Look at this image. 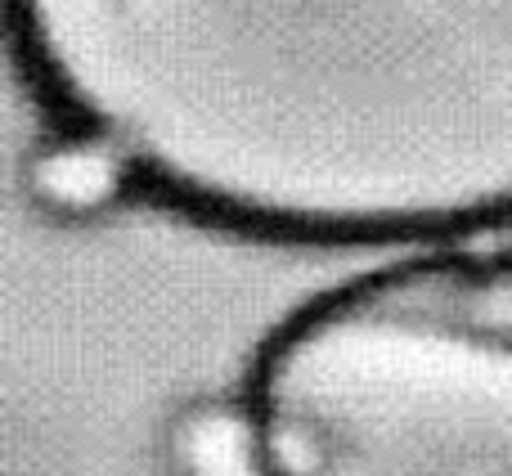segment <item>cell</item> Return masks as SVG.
<instances>
[{
	"instance_id": "3",
	"label": "cell",
	"mask_w": 512,
	"mask_h": 476,
	"mask_svg": "<svg viewBox=\"0 0 512 476\" xmlns=\"http://www.w3.org/2000/svg\"><path fill=\"white\" fill-rule=\"evenodd\" d=\"M27 194L45 216H59V221H90V216L135 198L113 153L68 126H50L45 140L32 149Z\"/></svg>"
},
{
	"instance_id": "2",
	"label": "cell",
	"mask_w": 512,
	"mask_h": 476,
	"mask_svg": "<svg viewBox=\"0 0 512 476\" xmlns=\"http://www.w3.org/2000/svg\"><path fill=\"white\" fill-rule=\"evenodd\" d=\"M239 396L265 476H512V252L432 243L315 292Z\"/></svg>"
},
{
	"instance_id": "1",
	"label": "cell",
	"mask_w": 512,
	"mask_h": 476,
	"mask_svg": "<svg viewBox=\"0 0 512 476\" xmlns=\"http://www.w3.org/2000/svg\"><path fill=\"white\" fill-rule=\"evenodd\" d=\"M50 126L131 194L288 247L512 221V0H5Z\"/></svg>"
},
{
	"instance_id": "4",
	"label": "cell",
	"mask_w": 512,
	"mask_h": 476,
	"mask_svg": "<svg viewBox=\"0 0 512 476\" xmlns=\"http://www.w3.org/2000/svg\"><path fill=\"white\" fill-rule=\"evenodd\" d=\"M167 476H265L261 441L243 396H198L167 418Z\"/></svg>"
}]
</instances>
